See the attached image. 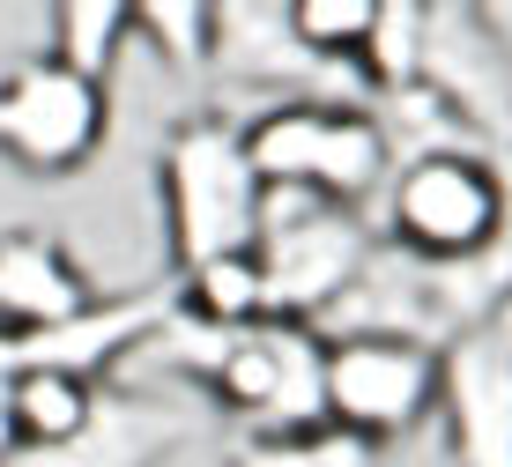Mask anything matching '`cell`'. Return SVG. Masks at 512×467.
Masks as SVG:
<instances>
[{
    "label": "cell",
    "mask_w": 512,
    "mask_h": 467,
    "mask_svg": "<svg viewBox=\"0 0 512 467\" xmlns=\"http://www.w3.org/2000/svg\"><path fill=\"white\" fill-rule=\"evenodd\" d=\"M290 38L305 45V52H320V60H342V67H357V45L372 38V15H379V0H290Z\"/></svg>",
    "instance_id": "19"
},
{
    "label": "cell",
    "mask_w": 512,
    "mask_h": 467,
    "mask_svg": "<svg viewBox=\"0 0 512 467\" xmlns=\"http://www.w3.org/2000/svg\"><path fill=\"white\" fill-rule=\"evenodd\" d=\"M45 30H52L45 60L60 67V75L104 89V75H112V60H119V45L134 38V0H60V8L45 15Z\"/></svg>",
    "instance_id": "14"
},
{
    "label": "cell",
    "mask_w": 512,
    "mask_h": 467,
    "mask_svg": "<svg viewBox=\"0 0 512 467\" xmlns=\"http://www.w3.org/2000/svg\"><path fill=\"white\" fill-rule=\"evenodd\" d=\"M208 67L231 89H282L290 104H349V112H372V89H364L357 67L320 60L290 38V15L282 0H238V8H216V30H208Z\"/></svg>",
    "instance_id": "7"
},
{
    "label": "cell",
    "mask_w": 512,
    "mask_h": 467,
    "mask_svg": "<svg viewBox=\"0 0 512 467\" xmlns=\"http://www.w3.org/2000/svg\"><path fill=\"white\" fill-rule=\"evenodd\" d=\"M156 178H164V230H171L179 275L201 260H223V253H253L260 178L245 164V141H238L231 119H216V112L179 119L164 134Z\"/></svg>",
    "instance_id": "4"
},
{
    "label": "cell",
    "mask_w": 512,
    "mask_h": 467,
    "mask_svg": "<svg viewBox=\"0 0 512 467\" xmlns=\"http://www.w3.org/2000/svg\"><path fill=\"white\" fill-rule=\"evenodd\" d=\"M416 45H423V0H379L372 38L357 45V75L372 89V104L416 82Z\"/></svg>",
    "instance_id": "16"
},
{
    "label": "cell",
    "mask_w": 512,
    "mask_h": 467,
    "mask_svg": "<svg viewBox=\"0 0 512 467\" xmlns=\"http://www.w3.org/2000/svg\"><path fill=\"white\" fill-rule=\"evenodd\" d=\"M97 386L104 379H82V371L45 364V356L30 349V364L15 371V386H8V453H45V445L75 438V430L90 423V408H97Z\"/></svg>",
    "instance_id": "13"
},
{
    "label": "cell",
    "mask_w": 512,
    "mask_h": 467,
    "mask_svg": "<svg viewBox=\"0 0 512 467\" xmlns=\"http://www.w3.org/2000/svg\"><path fill=\"white\" fill-rule=\"evenodd\" d=\"M30 364V334H0V460H8V386Z\"/></svg>",
    "instance_id": "20"
},
{
    "label": "cell",
    "mask_w": 512,
    "mask_h": 467,
    "mask_svg": "<svg viewBox=\"0 0 512 467\" xmlns=\"http://www.w3.org/2000/svg\"><path fill=\"white\" fill-rule=\"evenodd\" d=\"M171 290H179V312L201 319V327H253V319H268V290H260L253 253L201 260L186 275H171Z\"/></svg>",
    "instance_id": "15"
},
{
    "label": "cell",
    "mask_w": 512,
    "mask_h": 467,
    "mask_svg": "<svg viewBox=\"0 0 512 467\" xmlns=\"http://www.w3.org/2000/svg\"><path fill=\"white\" fill-rule=\"evenodd\" d=\"M372 230L423 267H468L505 245V178L475 149L409 156L386 178Z\"/></svg>",
    "instance_id": "2"
},
{
    "label": "cell",
    "mask_w": 512,
    "mask_h": 467,
    "mask_svg": "<svg viewBox=\"0 0 512 467\" xmlns=\"http://www.w3.org/2000/svg\"><path fill=\"white\" fill-rule=\"evenodd\" d=\"M201 438V416L164 393H127L104 379L97 386V408L75 438L45 445V453H8L0 467H164L179 445Z\"/></svg>",
    "instance_id": "10"
},
{
    "label": "cell",
    "mask_w": 512,
    "mask_h": 467,
    "mask_svg": "<svg viewBox=\"0 0 512 467\" xmlns=\"http://www.w3.org/2000/svg\"><path fill=\"white\" fill-rule=\"evenodd\" d=\"M483 327H498V341H505V349H512V297H505V304H498V312H490V319H483Z\"/></svg>",
    "instance_id": "22"
},
{
    "label": "cell",
    "mask_w": 512,
    "mask_h": 467,
    "mask_svg": "<svg viewBox=\"0 0 512 467\" xmlns=\"http://www.w3.org/2000/svg\"><path fill=\"white\" fill-rule=\"evenodd\" d=\"M320 401L334 430L386 445L438 408V349H423V341H327Z\"/></svg>",
    "instance_id": "9"
},
{
    "label": "cell",
    "mask_w": 512,
    "mask_h": 467,
    "mask_svg": "<svg viewBox=\"0 0 512 467\" xmlns=\"http://www.w3.org/2000/svg\"><path fill=\"white\" fill-rule=\"evenodd\" d=\"M97 304L90 275L67 245L38 230H8L0 238V334H52Z\"/></svg>",
    "instance_id": "12"
},
{
    "label": "cell",
    "mask_w": 512,
    "mask_h": 467,
    "mask_svg": "<svg viewBox=\"0 0 512 467\" xmlns=\"http://www.w3.org/2000/svg\"><path fill=\"white\" fill-rule=\"evenodd\" d=\"M372 238H379L372 215H357V208H334L320 193H290V186H260L253 267H260V290H268V319L312 327L349 290Z\"/></svg>",
    "instance_id": "5"
},
{
    "label": "cell",
    "mask_w": 512,
    "mask_h": 467,
    "mask_svg": "<svg viewBox=\"0 0 512 467\" xmlns=\"http://www.w3.org/2000/svg\"><path fill=\"white\" fill-rule=\"evenodd\" d=\"M156 364H171L179 379H201L208 401L223 416L245 423V438H290V430H320V364L327 341L290 319H253V327H201L171 304V319L149 341Z\"/></svg>",
    "instance_id": "1"
},
{
    "label": "cell",
    "mask_w": 512,
    "mask_h": 467,
    "mask_svg": "<svg viewBox=\"0 0 512 467\" xmlns=\"http://www.w3.org/2000/svg\"><path fill=\"white\" fill-rule=\"evenodd\" d=\"M483 8V23H490V38H498V52L512 60V0H475Z\"/></svg>",
    "instance_id": "21"
},
{
    "label": "cell",
    "mask_w": 512,
    "mask_h": 467,
    "mask_svg": "<svg viewBox=\"0 0 512 467\" xmlns=\"http://www.w3.org/2000/svg\"><path fill=\"white\" fill-rule=\"evenodd\" d=\"M208 30H216V8H201V0H141L134 8V38H149V52L179 75L208 67Z\"/></svg>",
    "instance_id": "18"
},
{
    "label": "cell",
    "mask_w": 512,
    "mask_h": 467,
    "mask_svg": "<svg viewBox=\"0 0 512 467\" xmlns=\"http://www.w3.org/2000/svg\"><path fill=\"white\" fill-rule=\"evenodd\" d=\"M438 408L453 467H512V349L498 327H468L438 349Z\"/></svg>",
    "instance_id": "11"
},
{
    "label": "cell",
    "mask_w": 512,
    "mask_h": 467,
    "mask_svg": "<svg viewBox=\"0 0 512 467\" xmlns=\"http://www.w3.org/2000/svg\"><path fill=\"white\" fill-rule=\"evenodd\" d=\"M104 119V89L60 75L52 60H23L0 75V156L30 178H75L97 156Z\"/></svg>",
    "instance_id": "8"
},
{
    "label": "cell",
    "mask_w": 512,
    "mask_h": 467,
    "mask_svg": "<svg viewBox=\"0 0 512 467\" xmlns=\"http://www.w3.org/2000/svg\"><path fill=\"white\" fill-rule=\"evenodd\" d=\"M231 467H386V460H379V445L320 423V430H290V438H238Z\"/></svg>",
    "instance_id": "17"
},
{
    "label": "cell",
    "mask_w": 512,
    "mask_h": 467,
    "mask_svg": "<svg viewBox=\"0 0 512 467\" xmlns=\"http://www.w3.org/2000/svg\"><path fill=\"white\" fill-rule=\"evenodd\" d=\"M245 164L260 186H290V193H320L334 208H372L394 178V149H386L372 112L349 104H268L253 127H238Z\"/></svg>",
    "instance_id": "3"
},
{
    "label": "cell",
    "mask_w": 512,
    "mask_h": 467,
    "mask_svg": "<svg viewBox=\"0 0 512 467\" xmlns=\"http://www.w3.org/2000/svg\"><path fill=\"white\" fill-rule=\"evenodd\" d=\"M416 89L461 127L468 149L512 156V60L490 38L483 8H468V0H423Z\"/></svg>",
    "instance_id": "6"
}]
</instances>
